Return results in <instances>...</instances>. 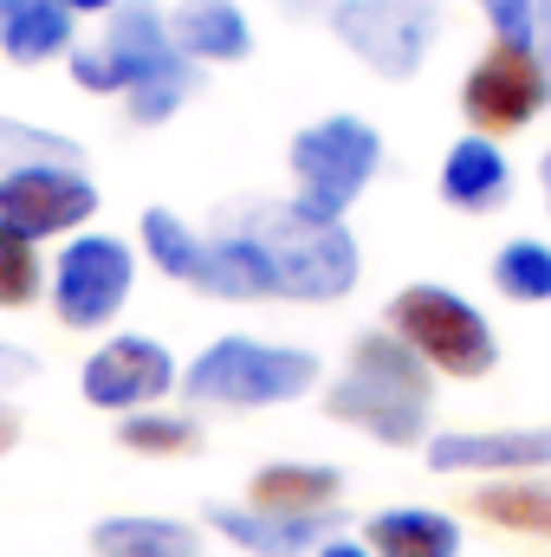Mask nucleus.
Returning a JSON list of instances; mask_svg holds the SVG:
<instances>
[{
	"instance_id": "16",
	"label": "nucleus",
	"mask_w": 551,
	"mask_h": 557,
	"mask_svg": "<svg viewBox=\"0 0 551 557\" xmlns=\"http://www.w3.org/2000/svg\"><path fill=\"white\" fill-rule=\"evenodd\" d=\"M78 46V13L59 0H0V52L13 65H52L72 59Z\"/></svg>"
},
{
	"instance_id": "15",
	"label": "nucleus",
	"mask_w": 551,
	"mask_h": 557,
	"mask_svg": "<svg viewBox=\"0 0 551 557\" xmlns=\"http://www.w3.org/2000/svg\"><path fill=\"white\" fill-rule=\"evenodd\" d=\"M513 195V162L493 137H461L441 156V201L461 214H493Z\"/></svg>"
},
{
	"instance_id": "4",
	"label": "nucleus",
	"mask_w": 551,
	"mask_h": 557,
	"mask_svg": "<svg viewBox=\"0 0 551 557\" xmlns=\"http://www.w3.org/2000/svg\"><path fill=\"white\" fill-rule=\"evenodd\" d=\"M325 363L298 344H267V337H215L188 370H182V396L195 409H228V416H247V409H279V403H298L305 389H318Z\"/></svg>"
},
{
	"instance_id": "18",
	"label": "nucleus",
	"mask_w": 551,
	"mask_h": 557,
	"mask_svg": "<svg viewBox=\"0 0 551 557\" xmlns=\"http://www.w3.org/2000/svg\"><path fill=\"white\" fill-rule=\"evenodd\" d=\"M370 557H461V519L434 506H383L364 525Z\"/></svg>"
},
{
	"instance_id": "11",
	"label": "nucleus",
	"mask_w": 551,
	"mask_h": 557,
	"mask_svg": "<svg viewBox=\"0 0 551 557\" xmlns=\"http://www.w3.org/2000/svg\"><path fill=\"white\" fill-rule=\"evenodd\" d=\"M182 383L169 344L143 337V331H124V337H105L85 370H78V389L91 409H111V416H137V409H156L169 389Z\"/></svg>"
},
{
	"instance_id": "14",
	"label": "nucleus",
	"mask_w": 551,
	"mask_h": 557,
	"mask_svg": "<svg viewBox=\"0 0 551 557\" xmlns=\"http://www.w3.org/2000/svg\"><path fill=\"white\" fill-rule=\"evenodd\" d=\"M169 39L188 65H234L254 52V20L234 0H182L169 13Z\"/></svg>"
},
{
	"instance_id": "24",
	"label": "nucleus",
	"mask_w": 551,
	"mask_h": 557,
	"mask_svg": "<svg viewBox=\"0 0 551 557\" xmlns=\"http://www.w3.org/2000/svg\"><path fill=\"white\" fill-rule=\"evenodd\" d=\"M46 292V260H39V240L0 227V311H26L33 298Z\"/></svg>"
},
{
	"instance_id": "19",
	"label": "nucleus",
	"mask_w": 551,
	"mask_h": 557,
	"mask_svg": "<svg viewBox=\"0 0 551 557\" xmlns=\"http://www.w3.org/2000/svg\"><path fill=\"white\" fill-rule=\"evenodd\" d=\"M91 557H201V532L162 512H111L91 525Z\"/></svg>"
},
{
	"instance_id": "3",
	"label": "nucleus",
	"mask_w": 551,
	"mask_h": 557,
	"mask_svg": "<svg viewBox=\"0 0 551 557\" xmlns=\"http://www.w3.org/2000/svg\"><path fill=\"white\" fill-rule=\"evenodd\" d=\"M221 221H234V227L267 253L273 298L331 305V298H344V292L357 285V273H364V253H357L351 227H344V221H318V214H305L298 201H247V208H234V214H221Z\"/></svg>"
},
{
	"instance_id": "21",
	"label": "nucleus",
	"mask_w": 551,
	"mask_h": 557,
	"mask_svg": "<svg viewBox=\"0 0 551 557\" xmlns=\"http://www.w3.org/2000/svg\"><path fill=\"white\" fill-rule=\"evenodd\" d=\"M118 441L137 454V460H175L188 447H201V428L175 409H137V416L118 421Z\"/></svg>"
},
{
	"instance_id": "28",
	"label": "nucleus",
	"mask_w": 551,
	"mask_h": 557,
	"mask_svg": "<svg viewBox=\"0 0 551 557\" xmlns=\"http://www.w3.org/2000/svg\"><path fill=\"white\" fill-rule=\"evenodd\" d=\"M532 52H539V65L551 78V0H532Z\"/></svg>"
},
{
	"instance_id": "2",
	"label": "nucleus",
	"mask_w": 551,
	"mask_h": 557,
	"mask_svg": "<svg viewBox=\"0 0 551 557\" xmlns=\"http://www.w3.org/2000/svg\"><path fill=\"white\" fill-rule=\"evenodd\" d=\"M325 416L383 441V447H415V441H428V421H434V370L390 324L364 331L351 344L344 376L325 389Z\"/></svg>"
},
{
	"instance_id": "26",
	"label": "nucleus",
	"mask_w": 551,
	"mask_h": 557,
	"mask_svg": "<svg viewBox=\"0 0 551 557\" xmlns=\"http://www.w3.org/2000/svg\"><path fill=\"white\" fill-rule=\"evenodd\" d=\"M493 26V39H532V0H474Z\"/></svg>"
},
{
	"instance_id": "20",
	"label": "nucleus",
	"mask_w": 551,
	"mask_h": 557,
	"mask_svg": "<svg viewBox=\"0 0 551 557\" xmlns=\"http://www.w3.org/2000/svg\"><path fill=\"white\" fill-rule=\"evenodd\" d=\"M143 253H149V267H156L162 278H175V285H195V292H201V278H208V234H201V227H188L182 214L149 208V214H143Z\"/></svg>"
},
{
	"instance_id": "10",
	"label": "nucleus",
	"mask_w": 551,
	"mask_h": 557,
	"mask_svg": "<svg viewBox=\"0 0 551 557\" xmlns=\"http://www.w3.org/2000/svg\"><path fill=\"white\" fill-rule=\"evenodd\" d=\"M91 214H98V182L78 162H33V169L0 175V227H13L26 240L85 234Z\"/></svg>"
},
{
	"instance_id": "17",
	"label": "nucleus",
	"mask_w": 551,
	"mask_h": 557,
	"mask_svg": "<svg viewBox=\"0 0 551 557\" xmlns=\"http://www.w3.org/2000/svg\"><path fill=\"white\" fill-rule=\"evenodd\" d=\"M344 499V473L325 460H267L247 480V506L260 512H331Z\"/></svg>"
},
{
	"instance_id": "32",
	"label": "nucleus",
	"mask_w": 551,
	"mask_h": 557,
	"mask_svg": "<svg viewBox=\"0 0 551 557\" xmlns=\"http://www.w3.org/2000/svg\"><path fill=\"white\" fill-rule=\"evenodd\" d=\"M273 7H285V13H331L338 0H273Z\"/></svg>"
},
{
	"instance_id": "31",
	"label": "nucleus",
	"mask_w": 551,
	"mask_h": 557,
	"mask_svg": "<svg viewBox=\"0 0 551 557\" xmlns=\"http://www.w3.org/2000/svg\"><path fill=\"white\" fill-rule=\"evenodd\" d=\"M59 7H72V13H118L124 0H59Z\"/></svg>"
},
{
	"instance_id": "25",
	"label": "nucleus",
	"mask_w": 551,
	"mask_h": 557,
	"mask_svg": "<svg viewBox=\"0 0 551 557\" xmlns=\"http://www.w3.org/2000/svg\"><path fill=\"white\" fill-rule=\"evenodd\" d=\"M33 162H78V143L20 117H0V175L7 169H33Z\"/></svg>"
},
{
	"instance_id": "9",
	"label": "nucleus",
	"mask_w": 551,
	"mask_h": 557,
	"mask_svg": "<svg viewBox=\"0 0 551 557\" xmlns=\"http://www.w3.org/2000/svg\"><path fill=\"white\" fill-rule=\"evenodd\" d=\"M331 33L377 78H415L441 33V0H338Z\"/></svg>"
},
{
	"instance_id": "12",
	"label": "nucleus",
	"mask_w": 551,
	"mask_h": 557,
	"mask_svg": "<svg viewBox=\"0 0 551 557\" xmlns=\"http://www.w3.org/2000/svg\"><path fill=\"white\" fill-rule=\"evenodd\" d=\"M434 473H551V428H448L428 434Z\"/></svg>"
},
{
	"instance_id": "27",
	"label": "nucleus",
	"mask_w": 551,
	"mask_h": 557,
	"mask_svg": "<svg viewBox=\"0 0 551 557\" xmlns=\"http://www.w3.org/2000/svg\"><path fill=\"white\" fill-rule=\"evenodd\" d=\"M26 376H39V357L0 337V389H13V383H26Z\"/></svg>"
},
{
	"instance_id": "29",
	"label": "nucleus",
	"mask_w": 551,
	"mask_h": 557,
	"mask_svg": "<svg viewBox=\"0 0 551 557\" xmlns=\"http://www.w3.org/2000/svg\"><path fill=\"white\" fill-rule=\"evenodd\" d=\"M311 557H370V545H364V539H351V532H338L331 545H318Z\"/></svg>"
},
{
	"instance_id": "5",
	"label": "nucleus",
	"mask_w": 551,
	"mask_h": 557,
	"mask_svg": "<svg viewBox=\"0 0 551 557\" xmlns=\"http://www.w3.org/2000/svg\"><path fill=\"white\" fill-rule=\"evenodd\" d=\"M390 331L409 344L434 376H454V383H480L500 363L493 324L480 318V305H467L448 285H403L390 298Z\"/></svg>"
},
{
	"instance_id": "13",
	"label": "nucleus",
	"mask_w": 551,
	"mask_h": 557,
	"mask_svg": "<svg viewBox=\"0 0 551 557\" xmlns=\"http://www.w3.org/2000/svg\"><path fill=\"white\" fill-rule=\"evenodd\" d=\"M208 532L247 557H305L338 539V512H260V506H201Z\"/></svg>"
},
{
	"instance_id": "1",
	"label": "nucleus",
	"mask_w": 551,
	"mask_h": 557,
	"mask_svg": "<svg viewBox=\"0 0 551 557\" xmlns=\"http://www.w3.org/2000/svg\"><path fill=\"white\" fill-rule=\"evenodd\" d=\"M72 78L98 98H124V111L137 124H169L188 98H195V65L175 52L169 39V13L156 0H124L105 26L98 46H72Z\"/></svg>"
},
{
	"instance_id": "33",
	"label": "nucleus",
	"mask_w": 551,
	"mask_h": 557,
	"mask_svg": "<svg viewBox=\"0 0 551 557\" xmlns=\"http://www.w3.org/2000/svg\"><path fill=\"white\" fill-rule=\"evenodd\" d=\"M539 182H546V208H551V149H546V162H539Z\"/></svg>"
},
{
	"instance_id": "22",
	"label": "nucleus",
	"mask_w": 551,
	"mask_h": 557,
	"mask_svg": "<svg viewBox=\"0 0 551 557\" xmlns=\"http://www.w3.org/2000/svg\"><path fill=\"white\" fill-rule=\"evenodd\" d=\"M493 285L513 305H551V247L546 240H506L493 253Z\"/></svg>"
},
{
	"instance_id": "30",
	"label": "nucleus",
	"mask_w": 551,
	"mask_h": 557,
	"mask_svg": "<svg viewBox=\"0 0 551 557\" xmlns=\"http://www.w3.org/2000/svg\"><path fill=\"white\" fill-rule=\"evenodd\" d=\"M13 447H20V409H7V403H0V460H7Z\"/></svg>"
},
{
	"instance_id": "7",
	"label": "nucleus",
	"mask_w": 551,
	"mask_h": 557,
	"mask_svg": "<svg viewBox=\"0 0 551 557\" xmlns=\"http://www.w3.org/2000/svg\"><path fill=\"white\" fill-rule=\"evenodd\" d=\"M131 285H137V253L118 234H72L46 273L52 311L65 331H105L131 305Z\"/></svg>"
},
{
	"instance_id": "23",
	"label": "nucleus",
	"mask_w": 551,
	"mask_h": 557,
	"mask_svg": "<svg viewBox=\"0 0 551 557\" xmlns=\"http://www.w3.org/2000/svg\"><path fill=\"white\" fill-rule=\"evenodd\" d=\"M474 512H487L506 532H546L551 539V486L546 480H513V486H487L474 499Z\"/></svg>"
},
{
	"instance_id": "8",
	"label": "nucleus",
	"mask_w": 551,
	"mask_h": 557,
	"mask_svg": "<svg viewBox=\"0 0 551 557\" xmlns=\"http://www.w3.org/2000/svg\"><path fill=\"white\" fill-rule=\"evenodd\" d=\"M551 104V78L532 52V39H493L474 72L461 78V111L474 137H513Z\"/></svg>"
},
{
	"instance_id": "6",
	"label": "nucleus",
	"mask_w": 551,
	"mask_h": 557,
	"mask_svg": "<svg viewBox=\"0 0 551 557\" xmlns=\"http://www.w3.org/2000/svg\"><path fill=\"white\" fill-rule=\"evenodd\" d=\"M285 162H292V182H298V208L305 214H318V221H344L351 214V201L377 182V169H383V137L364 124V117H351V111H338V117H318V124H305L292 149H285Z\"/></svg>"
}]
</instances>
